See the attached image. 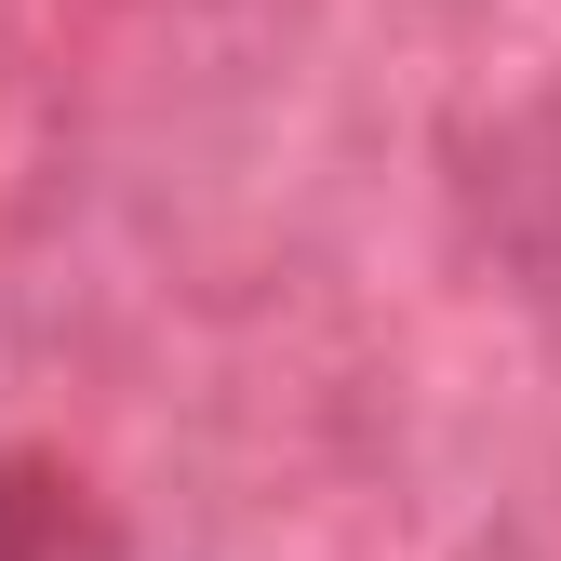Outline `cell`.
Returning a JSON list of instances; mask_svg holds the SVG:
<instances>
[]
</instances>
